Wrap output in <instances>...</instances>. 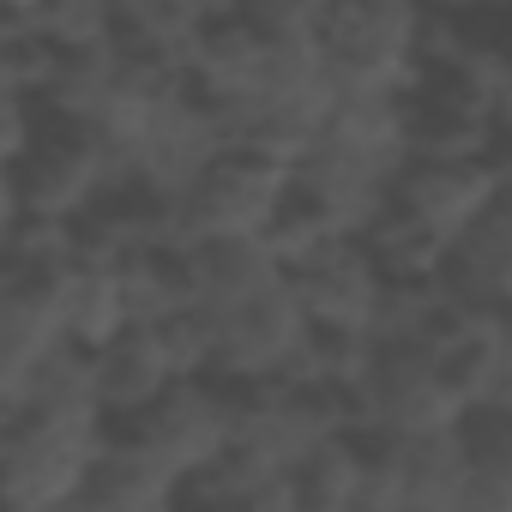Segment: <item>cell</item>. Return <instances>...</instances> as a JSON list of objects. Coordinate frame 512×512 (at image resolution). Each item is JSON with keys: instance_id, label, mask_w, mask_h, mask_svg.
I'll list each match as a JSON object with an SVG mask.
<instances>
[{"instance_id": "cell-1", "label": "cell", "mask_w": 512, "mask_h": 512, "mask_svg": "<svg viewBox=\"0 0 512 512\" xmlns=\"http://www.w3.org/2000/svg\"><path fill=\"white\" fill-rule=\"evenodd\" d=\"M235 452V386L223 380H181L151 410L109 422V458L169 482L193 488L211 470H223Z\"/></svg>"}, {"instance_id": "cell-2", "label": "cell", "mask_w": 512, "mask_h": 512, "mask_svg": "<svg viewBox=\"0 0 512 512\" xmlns=\"http://www.w3.org/2000/svg\"><path fill=\"white\" fill-rule=\"evenodd\" d=\"M121 181H127L121 157L97 127L61 121V115L43 109L37 145L19 163H7V217H37V223L79 229Z\"/></svg>"}, {"instance_id": "cell-3", "label": "cell", "mask_w": 512, "mask_h": 512, "mask_svg": "<svg viewBox=\"0 0 512 512\" xmlns=\"http://www.w3.org/2000/svg\"><path fill=\"white\" fill-rule=\"evenodd\" d=\"M109 464V422L0 416V494L7 512H67Z\"/></svg>"}, {"instance_id": "cell-4", "label": "cell", "mask_w": 512, "mask_h": 512, "mask_svg": "<svg viewBox=\"0 0 512 512\" xmlns=\"http://www.w3.org/2000/svg\"><path fill=\"white\" fill-rule=\"evenodd\" d=\"M290 181H296V169H284L260 151H229L175 199V247L266 241L290 205Z\"/></svg>"}, {"instance_id": "cell-5", "label": "cell", "mask_w": 512, "mask_h": 512, "mask_svg": "<svg viewBox=\"0 0 512 512\" xmlns=\"http://www.w3.org/2000/svg\"><path fill=\"white\" fill-rule=\"evenodd\" d=\"M350 404H356V434L380 440H422L470 422V404L458 398L428 344H374V362L356 380Z\"/></svg>"}, {"instance_id": "cell-6", "label": "cell", "mask_w": 512, "mask_h": 512, "mask_svg": "<svg viewBox=\"0 0 512 512\" xmlns=\"http://www.w3.org/2000/svg\"><path fill=\"white\" fill-rule=\"evenodd\" d=\"M320 49L332 91H398L410 97L428 55V19L416 7H320Z\"/></svg>"}, {"instance_id": "cell-7", "label": "cell", "mask_w": 512, "mask_h": 512, "mask_svg": "<svg viewBox=\"0 0 512 512\" xmlns=\"http://www.w3.org/2000/svg\"><path fill=\"white\" fill-rule=\"evenodd\" d=\"M494 193H500V163L488 151L482 157H410L392 181V211H404L410 223H422L458 253V241L476 229Z\"/></svg>"}, {"instance_id": "cell-8", "label": "cell", "mask_w": 512, "mask_h": 512, "mask_svg": "<svg viewBox=\"0 0 512 512\" xmlns=\"http://www.w3.org/2000/svg\"><path fill=\"white\" fill-rule=\"evenodd\" d=\"M290 290H296L314 332L374 344V320H380V302H386V272L374 266V253L362 241H338V247L314 253V260H302L290 272Z\"/></svg>"}, {"instance_id": "cell-9", "label": "cell", "mask_w": 512, "mask_h": 512, "mask_svg": "<svg viewBox=\"0 0 512 512\" xmlns=\"http://www.w3.org/2000/svg\"><path fill=\"white\" fill-rule=\"evenodd\" d=\"M446 290L458 302H470V308H488V314H506L512 308V163L500 169L494 205L458 241L452 266H446Z\"/></svg>"}, {"instance_id": "cell-10", "label": "cell", "mask_w": 512, "mask_h": 512, "mask_svg": "<svg viewBox=\"0 0 512 512\" xmlns=\"http://www.w3.org/2000/svg\"><path fill=\"white\" fill-rule=\"evenodd\" d=\"M91 380H97L109 422H127V416L151 410L169 386H181V368H175L169 344L157 338V326H133L127 338H115L109 350L91 356Z\"/></svg>"}, {"instance_id": "cell-11", "label": "cell", "mask_w": 512, "mask_h": 512, "mask_svg": "<svg viewBox=\"0 0 512 512\" xmlns=\"http://www.w3.org/2000/svg\"><path fill=\"white\" fill-rule=\"evenodd\" d=\"M193 260V314H229L253 296H266L290 278V266L272 253V241H217V247H187Z\"/></svg>"}, {"instance_id": "cell-12", "label": "cell", "mask_w": 512, "mask_h": 512, "mask_svg": "<svg viewBox=\"0 0 512 512\" xmlns=\"http://www.w3.org/2000/svg\"><path fill=\"white\" fill-rule=\"evenodd\" d=\"M127 332H133V308H127V290H121V266L79 247L73 290H67V338H73V350L97 356Z\"/></svg>"}, {"instance_id": "cell-13", "label": "cell", "mask_w": 512, "mask_h": 512, "mask_svg": "<svg viewBox=\"0 0 512 512\" xmlns=\"http://www.w3.org/2000/svg\"><path fill=\"white\" fill-rule=\"evenodd\" d=\"M392 446H398L404 512H452L464 482H470V440H464V428L422 434V440H392Z\"/></svg>"}, {"instance_id": "cell-14", "label": "cell", "mask_w": 512, "mask_h": 512, "mask_svg": "<svg viewBox=\"0 0 512 512\" xmlns=\"http://www.w3.org/2000/svg\"><path fill=\"white\" fill-rule=\"evenodd\" d=\"M290 494L296 512H362V434H338L308 464H296Z\"/></svg>"}, {"instance_id": "cell-15", "label": "cell", "mask_w": 512, "mask_h": 512, "mask_svg": "<svg viewBox=\"0 0 512 512\" xmlns=\"http://www.w3.org/2000/svg\"><path fill=\"white\" fill-rule=\"evenodd\" d=\"M464 440H470V470L512 494V404L476 410V416L464 422Z\"/></svg>"}]
</instances>
